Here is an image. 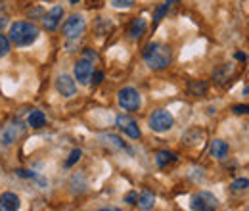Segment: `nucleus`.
<instances>
[{
    "instance_id": "obj_1",
    "label": "nucleus",
    "mask_w": 249,
    "mask_h": 211,
    "mask_svg": "<svg viewBox=\"0 0 249 211\" xmlns=\"http://www.w3.org/2000/svg\"><path fill=\"white\" fill-rule=\"evenodd\" d=\"M173 60V52L167 44H161V42H150L146 44L144 48V61L150 69H156L161 71L165 67H169V63Z\"/></svg>"
},
{
    "instance_id": "obj_2",
    "label": "nucleus",
    "mask_w": 249,
    "mask_h": 211,
    "mask_svg": "<svg viewBox=\"0 0 249 211\" xmlns=\"http://www.w3.org/2000/svg\"><path fill=\"white\" fill-rule=\"evenodd\" d=\"M38 35L40 29L29 21H16L10 25V42H14L16 46H31Z\"/></svg>"
},
{
    "instance_id": "obj_3",
    "label": "nucleus",
    "mask_w": 249,
    "mask_h": 211,
    "mask_svg": "<svg viewBox=\"0 0 249 211\" xmlns=\"http://www.w3.org/2000/svg\"><path fill=\"white\" fill-rule=\"evenodd\" d=\"M98 58V54L90 50V48H87L85 52H83V56L77 60L75 63V67H73V71H75V79L81 83V85H89L90 83V77H92L94 73V60Z\"/></svg>"
},
{
    "instance_id": "obj_4",
    "label": "nucleus",
    "mask_w": 249,
    "mask_h": 211,
    "mask_svg": "<svg viewBox=\"0 0 249 211\" xmlns=\"http://www.w3.org/2000/svg\"><path fill=\"white\" fill-rule=\"evenodd\" d=\"M25 129H27L25 123L19 119V117L10 119L2 127V131H0V142H2L4 146H10V144L18 142V140L25 134Z\"/></svg>"
},
{
    "instance_id": "obj_5",
    "label": "nucleus",
    "mask_w": 249,
    "mask_h": 211,
    "mask_svg": "<svg viewBox=\"0 0 249 211\" xmlns=\"http://www.w3.org/2000/svg\"><path fill=\"white\" fill-rule=\"evenodd\" d=\"M148 125H150V129H152L154 133H167V131L173 129L175 117H173L167 110H156V112L150 115Z\"/></svg>"
},
{
    "instance_id": "obj_6",
    "label": "nucleus",
    "mask_w": 249,
    "mask_h": 211,
    "mask_svg": "<svg viewBox=\"0 0 249 211\" xmlns=\"http://www.w3.org/2000/svg\"><path fill=\"white\" fill-rule=\"evenodd\" d=\"M190 208L194 211H213L218 208V198L211 192H197L192 196Z\"/></svg>"
},
{
    "instance_id": "obj_7",
    "label": "nucleus",
    "mask_w": 249,
    "mask_h": 211,
    "mask_svg": "<svg viewBox=\"0 0 249 211\" xmlns=\"http://www.w3.org/2000/svg\"><path fill=\"white\" fill-rule=\"evenodd\" d=\"M117 102H119V106L126 110V112H134V110H138L140 108V104H142V98H140V92L136 91V89H132V87H124L119 91L117 94Z\"/></svg>"
},
{
    "instance_id": "obj_8",
    "label": "nucleus",
    "mask_w": 249,
    "mask_h": 211,
    "mask_svg": "<svg viewBox=\"0 0 249 211\" xmlns=\"http://www.w3.org/2000/svg\"><path fill=\"white\" fill-rule=\"evenodd\" d=\"M85 27H87L85 18H83L81 14H73V16H69V18L65 19L62 31H63V35H65V38H79V37L85 33Z\"/></svg>"
},
{
    "instance_id": "obj_9",
    "label": "nucleus",
    "mask_w": 249,
    "mask_h": 211,
    "mask_svg": "<svg viewBox=\"0 0 249 211\" xmlns=\"http://www.w3.org/2000/svg\"><path fill=\"white\" fill-rule=\"evenodd\" d=\"M115 123H117V129H119L121 133H124L128 138L136 140V138H140V136H142V131H140L138 123L132 119V117H128V115H119Z\"/></svg>"
},
{
    "instance_id": "obj_10",
    "label": "nucleus",
    "mask_w": 249,
    "mask_h": 211,
    "mask_svg": "<svg viewBox=\"0 0 249 211\" xmlns=\"http://www.w3.org/2000/svg\"><path fill=\"white\" fill-rule=\"evenodd\" d=\"M62 18H63V8L62 6H54L46 16H42V27L46 31L58 29V25L62 23Z\"/></svg>"
},
{
    "instance_id": "obj_11",
    "label": "nucleus",
    "mask_w": 249,
    "mask_h": 211,
    "mask_svg": "<svg viewBox=\"0 0 249 211\" xmlns=\"http://www.w3.org/2000/svg\"><path fill=\"white\" fill-rule=\"evenodd\" d=\"M56 89L63 98H73L77 94V83L69 75H60L56 81Z\"/></svg>"
},
{
    "instance_id": "obj_12",
    "label": "nucleus",
    "mask_w": 249,
    "mask_h": 211,
    "mask_svg": "<svg viewBox=\"0 0 249 211\" xmlns=\"http://www.w3.org/2000/svg\"><path fill=\"white\" fill-rule=\"evenodd\" d=\"M136 206L144 211L154 210V206H156V194H154L152 190L144 188V190L138 194V198H136Z\"/></svg>"
},
{
    "instance_id": "obj_13",
    "label": "nucleus",
    "mask_w": 249,
    "mask_h": 211,
    "mask_svg": "<svg viewBox=\"0 0 249 211\" xmlns=\"http://www.w3.org/2000/svg\"><path fill=\"white\" fill-rule=\"evenodd\" d=\"M0 210L4 211H16L19 210V198L14 192H4L0 196Z\"/></svg>"
},
{
    "instance_id": "obj_14",
    "label": "nucleus",
    "mask_w": 249,
    "mask_h": 211,
    "mask_svg": "<svg viewBox=\"0 0 249 211\" xmlns=\"http://www.w3.org/2000/svg\"><path fill=\"white\" fill-rule=\"evenodd\" d=\"M177 161V153L175 152H169V150H159L156 153V163L161 167V169H165V167H169L171 163H175Z\"/></svg>"
},
{
    "instance_id": "obj_15",
    "label": "nucleus",
    "mask_w": 249,
    "mask_h": 211,
    "mask_svg": "<svg viewBox=\"0 0 249 211\" xmlns=\"http://www.w3.org/2000/svg\"><path fill=\"white\" fill-rule=\"evenodd\" d=\"M146 27H148V21H146L144 18H136V19L132 21V25H130V31H128L130 38H132V40H138V38L144 35Z\"/></svg>"
},
{
    "instance_id": "obj_16",
    "label": "nucleus",
    "mask_w": 249,
    "mask_h": 211,
    "mask_svg": "<svg viewBox=\"0 0 249 211\" xmlns=\"http://www.w3.org/2000/svg\"><path fill=\"white\" fill-rule=\"evenodd\" d=\"M228 150H230L228 144H226L224 140H220V138L211 142V155H213L215 159H224V157L228 155Z\"/></svg>"
},
{
    "instance_id": "obj_17",
    "label": "nucleus",
    "mask_w": 249,
    "mask_h": 211,
    "mask_svg": "<svg viewBox=\"0 0 249 211\" xmlns=\"http://www.w3.org/2000/svg\"><path fill=\"white\" fill-rule=\"evenodd\" d=\"M27 123H29L31 129H42V127L46 125V115H44L40 110H31Z\"/></svg>"
},
{
    "instance_id": "obj_18",
    "label": "nucleus",
    "mask_w": 249,
    "mask_h": 211,
    "mask_svg": "<svg viewBox=\"0 0 249 211\" xmlns=\"http://www.w3.org/2000/svg\"><path fill=\"white\" fill-rule=\"evenodd\" d=\"M104 138H106V140H109V142H111V144H113V146H115V148H119V150L130 152V148H128V146H126V144H124L123 140H121V138H117V136H113V134H106V136H104Z\"/></svg>"
},
{
    "instance_id": "obj_19",
    "label": "nucleus",
    "mask_w": 249,
    "mask_h": 211,
    "mask_svg": "<svg viewBox=\"0 0 249 211\" xmlns=\"http://www.w3.org/2000/svg\"><path fill=\"white\" fill-rule=\"evenodd\" d=\"M230 188H232V190H236V192L248 190V188H249V179H246V177H242V179H236V181L230 184Z\"/></svg>"
},
{
    "instance_id": "obj_20",
    "label": "nucleus",
    "mask_w": 249,
    "mask_h": 211,
    "mask_svg": "<svg viewBox=\"0 0 249 211\" xmlns=\"http://www.w3.org/2000/svg\"><path fill=\"white\" fill-rule=\"evenodd\" d=\"M167 12H169V4L165 2V4H161V6L157 8L156 14H154V25H157V23H159V21L163 19V16H165Z\"/></svg>"
},
{
    "instance_id": "obj_21",
    "label": "nucleus",
    "mask_w": 249,
    "mask_h": 211,
    "mask_svg": "<svg viewBox=\"0 0 249 211\" xmlns=\"http://www.w3.org/2000/svg\"><path fill=\"white\" fill-rule=\"evenodd\" d=\"M10 52V38L0 33V58H4Z\"/></svg>"
},
{
    "instance_id": "obj_22",
    "label": "nucleus",
    "mask_w": 249,
    "mask_h": 211,
    "mask_svg": "<svg viewBox=\"0 0 249 211\" xmlns=\"http://www.w3.org/2000/svg\"><path fill=\"white\" fill-rule=\"evenodd\" d=\"M81 155H83V152L79 150V148H75V150L69 153V159L65 161V167H71V165H75V163L81 159Z\"/></svg>"
},
{
    "instance_id": "obj_23",
    "label": "nucleus",
    "mask_w": 249,
    "mask_h": 211,
    "mask_svg": "<svg viewBox=\"0 0 249 211\" xmlns=\"http://www.w3.org/2000/svg\"><path fill=\"white\" fill-rule=\"evenodd\" d=\"M190 91L194 92L196 96L205 94V92H207V83H192V85H190Z\"/></svg>"
},
{
    "instance_id": "obj_24",
    "label": "nucleus",
    "mask_w": 249,
    "mask_h": 211,
    "mask_svg": "<svg viewBox=\"0 0 249 211\" xmlns=\"http://www.w3.org/2000/svg\"><path fill=\"white\" fill-rule=\"evenodd\" d=\"M111 4L115 6V8H123V10H126V8H130L132 4H134V0H111Z\"/></svg>"
},
{
    "instance_id": "obj_25",
    "label": "nucleus",
    "mask_w": 249,
    "mask_h": 211,
    "mask_svg": "<svg viewBox=\"0 0 249 211\" xmlns=\"http://www.w3.org/2000/svg\"><path fill=\"white\" fill-rule=\"evenodd\" d=\"M236 115H246L249 114V106H244V104H238V106H234V110H232Z\"/></svg>"
},
{
    "instance_id": "obj_26",
    "label": "nucleus",
    "mask_w": 249,
    "mask_h": 211,
    "mask_svg": "<svg viewBox=\"0 0 249 211\" xmlns=\"http://www.w3.org/2000/svg\"><path fill=\"white\" fill-rule=\"evenodd\" d=\"M136 198H138V192H130V194H126L124 202H126L128 206H136Z\"/></svg>"
},
{
    "instance_id": "obj_27",
    "label": "nucleus",
    "mask_w": 249,
    "mask_h": 211,
    "mask_svg": "<svg viewBox=\"0 0 249 211\" xmlns=\"http://www.w3.org/2000/svg\"><path fill=\"white\" fill-rule=\"evenodd\" d=\"M102 79H104V73L102 71H96V73H92V77H90V81H92L94 85H100Z\"/></svg>"
},
{
    "instance_id": "obj_28",
    "label": "nucleus",
    "mask_w": 249,
    "mask_h": 211,
    "mask_svg": "<svg viewBox=\"0 0 249 211\" xmlns=\"http://www.w3.org/2000/svg\"><path fill=\"white\" fill-rule=\"evenodd\" d=\"M236 58H238V60H242V61L248 60V56H246V54H242V52H238V54H236Z\"/></svg>"
},
{
    "instance_id": "obj_29",
    "label": "nucleus",
    "mask_w": 249,
    "mask_h": 211,
    "mask_svg": "<svg viewBox=\"0 0 249 211\" xmlns=\"http://www.w3.org/2000/svg\"><path fill=\"white\" fill-rule=\"evenodd\" d=\"M169 6H173V4H177V2H180V0H165Z\"/></svg>"
},
{
    "instance_id": "obj_30",
    "label": "nucleus",
    "mask_w": 249,
    "mask_h": 211,
    "mask_svg": "<svg viewBox=\"0 0 249 211\" xmlns=\"http://www.w3.org/2000/svg\"><path fill=\"white\" fill-rule=\"evenodd\" d=\"M4 25H6V18H2V19H0V29H2Z\"/></svg>"
},
{
    "instance_id": "obj_31",
    "label": "nucleus",
    "mask_w": 249,
    "mask_h": 211,
    "mask_svg": "<svg viewBox=\"0 0 249 211\" xmlns=\"http://www.w3.org/2000/svg\"><path fill=\"white\" fill-rule=\"evenodd\" d=\"M244 94H246V96H249V85L246 87V89H244Z\"/></svg>"
},
{
    "instance_id": "obj_32",
    "label": "nucleus",
    "mask_w": 249,
    "mask_h": 211,
    "mask_svg": "<svg viewBox=\"0 0 249 211\" xmlns=\"http://www.w3.org/2000/svg\"><path fill=\"white\" fill-rule=\"evenodd\" d=\"M69 2H71V4H79V0H69Z\"/></svg>"
}]
</instances>
